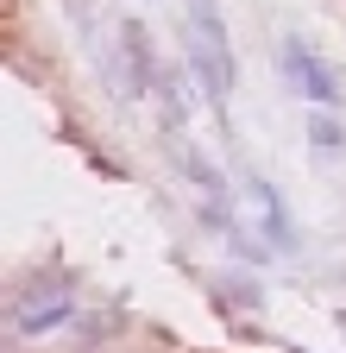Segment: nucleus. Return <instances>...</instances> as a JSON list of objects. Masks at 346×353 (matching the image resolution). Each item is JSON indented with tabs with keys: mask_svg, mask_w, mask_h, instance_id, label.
Masks as SVG:
<instances>
[{
	"mask_svg": "<svg viewBox=\"0 0 346 353\" xmlns=\"http://www.w3.org/2000/svg\"><path fill=\"white\" fill-rule=\"evenodd\" d=\"M69 316V296H57V303H38V309H25V316H19V328L25 334H45V328H57Z\"/></svg>",
	"mask_w": 346,
	"mask_h": 353,
	"instance_id": "obj_3",
	"label": "nucleus"
},
{
	"mask_svg": "<svg viewBox=\"0 0 346 353\" xmlns=\"http://www.w3.org/2000/svg\"><path fill=\"white\" fill-rule=\"evenodd\" d=\"M195 76L208 82L214 101L233 88V57H221V38H195Z\"/></svg>",
	"mask_w": 346,
	"mask_h": 353,
	"instance_id": "obj_2",
	"label": "nucleus"
},
{
	"mask_svg": "<svg viewBox=\"0 0 346 353\" xmlns=\"http://www.w3.org/2000/svg\"><path fill=\"white\" fill-rule=\"evenodd\" d=\"M283 76L302 88V95L309 101H340V82H334V70L309 51V44L302 38H283Z\"/></svg>",
	"mask_w": 346,
	"mask_h": 353,
	"instance_id": "obj_1",
	"label": "nucleus"
},
{
	"mask_svg": "<svg viewBox=\"0 0 346 353\" xmlns=\"http://www.w3.org/2000/svg\"><path fill=\"white\" fill-rule=\"evenodd\" d=\"M309 139H315V145H327V152H340V145H346V132H340L334 120H321V114H315V120H309Z\"/></svg>",
	"mask_w": 346,
	"mask_h": 353,
	"instance_id": "obj_4",
	"label": "nucleus"
}]
</instances>
